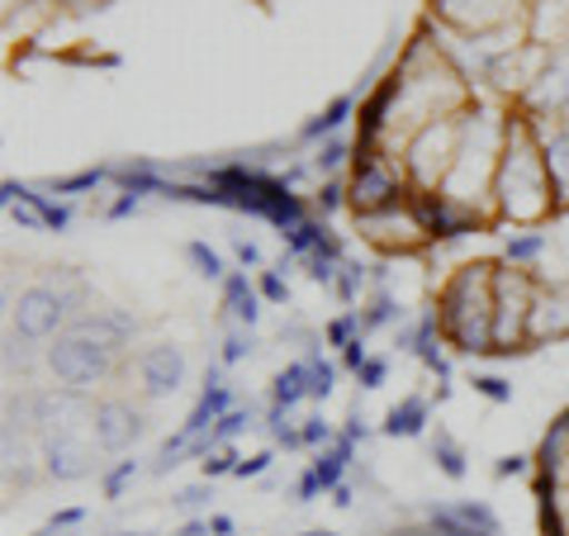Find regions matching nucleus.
Instances as JSON below:
<instances>
[{"instance_id": "nucleus-1", "label": "nucleus", "mask_w": 569, "mask_h": 536, "mask_svg": "<svg viewBox=\"0 0 569 536\" xmlns=\"http://www.w3.org/2000/svg\"><path fill=\"white\" fill-rule=\"evenodd\" d=\"M493 195H498V214L512 224H537L546 214H556V190H550V171L531 119H508Z\"/></svg>"}, {"instance_id": "nucleus-2", "label": "nucleus", "mask_w": 569, "mask_h": 536, "mask_svg": "<svg viewBox=\"0 0 569 536\" xmlns=\"http://www.w3.org/2000/svg\"><path fill=\"white\" fill-rule=\"evenodd\" d=\"M493 280H498V266L470 261V266H460L447 280V290H441L437 324L456 351H466V356L493 351Z\"/></svg>"}, {"instance_id": "nucleus-3", "label": "nucleus", "mask_w": 569, "mask_h": 536, "mask_svg": "<svg viewBox=\"0 0 569 536\" xmlns=\"http://www.w3.org/2000/svg\"><path fill=\"white\" fill-rule=\"evenodd\" d=\"M460 138H466V119H451V115L432 119L427 129L413 133L403 167H408V176H413L418 190H441L447 186V176H451L456 157H460Z\"/></svg>"}, {"instance_id": "nucleus-4", "label": "nucleus", "mask_w": 569, "mask_h": 536, "mask_svg": "<svg viewBox=\"0 0 569 536\" xmlns=\"http://www.w3.org/2000/svg\"><path fill=\"white\" fill-rule=\"evenodd\" d=\"M537 304V285L527 271H498L493 280V351H518L527 343V318Z\"/></svg>"}, {"instance_id": "nucleus-5", "label": "nucleus", "mask_w": 569, "mask_h": 536, "mask_svg": "<svg viewBox=\"0 0 569 536\" xmlns=\"http://www.w3.org/2000/svg\"><path fill=\"white\" fill-rule=\"evenodd\" d=\"M114 361V351L110 347H100L96 337H86L81 328H67L58 343L48 347V366L52 375L67 385V389H86V385H96L104 370H110Z\"/></svg>"}, {"instance_id": "nucleus-6", "label": "nucleus", "mask_w": 569, "mask_h": 536, "mask_svg": "<svg viewBox=\"0 0 569 536\" xmlns=\"http://www.w3.org/2000/svg\"><path fill=\"white\" fill-rule=\"evenodd\" d=\"M81 290H58V285H33V290L20 295L14 304V332L24 337V343H43V337L58 332L71 309H77Z\"/></svg>"}, {"instance_id": "nucleus-7", "label": "nucleus", "mask_w": 569, "mask_h": 536, "mask_svg": "<svg viewBox=\"0 0 569 536\" xmlns=\"http://www.w3.org/2000/svg\"><path fill=\"white\" fill-rule=\"evenodd\" d=\"M403 176L385 162L380 152H361L356 157V176H351V209L356 219H370V214H385L403 205Z\"/></svg>"}, {"instance_id": "nucleus-8", "label": "nucleus", "mask_w": 569, "mask_h": 536, "mask_svg": "<svg viewBox=\"0 0 569 536\" xmlns=\"http://www.w3.org/2000/svg\"><path fill=\"white\" fill-rule=\"evenodd\" d=\"M413 214H418V224L427 228V238H441V242L466 238V234H479V228H485V219H479L470 205H460V200H451V195H441V190H418L413 195Z\"/></svg>"}, {"instance_id": "nucleus-9", "label": "nucleus", "mask_w": 569, "mask_h": 536, "mask_svg": "<svg viewBox=\"0 0 569 536\" xmlns=\"http://www.w3.org/2000/svg\"><path fill=\"white\" fill-rule=\"evenodd\" d=\"M361 228H366L370 242L385 247V252H408V247H418L427 238V228L418 224L413 205H395L385 214H370V219H361Z\"/></svg>"}, {"instance_id": "nucleus-10", "label": "nucleus", "mask_w": 569, "mask_h": 536, "mask_svg": "<svg viewBox=\"0 0 569 536\" xmlns=\"http://www.w3.org/2000/svg\"><path fill=\"white\" fill-rule=\"evenodd\" d=\"M527 110L531 115L569 110V52H550V62L527 81Z\"/></svg>"}, {"instance_id": "nucleus-11", "label": "nucleus", "mask_w": 569, "mask_h": 536, "mask_svg": "<svg viewBox=\"0 0 569 536\" xmlns=\"http://www.w3.org/2000/svg\"><path fill=\"white\" fill-rule=\"evenodd\" d=\"M138 375H142V389L152 399H167L186 385V356L181 347H148L138 356Z\"/></svg>"}, {"instance_id": "nucleus-12", "label": "nucleus", "mask_w": 569, "mask_h": 536, "mask_svg": "<svg viewBox=\"0 0 569 536\" xmlns=\"http://www.w3.org/2000/svg\"><path fill=\"white\" fill-rule=\"evenodd\" d=\"M560 337H569V285L537 290L527 318V343H560Z\"/></svg>"}, {"instance_id": "nucleus-13", "label": "nucleus", "mask_w": 569, "mask_h": 536, "mask_svg": "<svg viewBox=\"0 0 569 536\" xmlns=\"http://www.w3.org/2000/svg\"><path fill=\"white\" fill-rule=\"evenodd\" d=\"M91 427H96V441L104 446V451H123V446L138 441L142 418H138V408H129L123 399H110L91 414Z\"/></svg>"}, {"instance_id": "nucleus-14", "label": "nucleus", "mask_w": 569, "mask_h": 536, "mask_svg": "<svg viewBox=\"0 0 569 536\" xmlns=\"http://www.w3.org/2000/svg\"><path fill=\"white\" fill-rule=\"evenodd\" d=\"M432 6L441 20H451L460 29H489L518 14V0H432Z\"/></svg>"}, {"instance_id": "nucleus-15", "label": "nucleus", "mask_w": 569, "mask_h": 536, "mask_svg": "<svg viewBox=\"0 0 569 536\" xmlns=\"http://www.w3.org/2000/svg\"><path fill=\"white\" fill-rule=\"evenodd\" d=\"M541 157L550 171V190H556V209H569V123L541 138Z\"/></svg>"}, {"instance_id": "nucleus-16", "label": "nucleus", "mask_w": 569, "mask_h": 536, "mask_svg": "<svg viewBox=\"0 0 569 536\" xmlns=\"http://www.w3.org/2000/svg\"><path fill=\"white\" fill-rule=\"evenodd\" d=\"M223 309H228V318H233L238 328H252L261 318V290H252L247 271H233L223 280Z\"/></svg>"}, {"instance_id": "nucleus-17", "label": "nucleus", "mask_w": 569, "mask_h": 536, "mask_svg": "<svg viewBox=\"0 0 569 536\" xmlns=\"http://www.w3.org/2000/svg\"><path fill=\"white\" fill-rule=\"evenodd\" d=\"M351 456H356V446L347 441V437H337L332 441V451H323L313 460V475H318V485H323V494H332L337 485H342V475H347V466H351Z\"/></svg>"}, {"instance_id": "nucleus-18", "label": "nucleus", "mask_w": 569, "mask_h": 536, "mask_svg": "<svg viewBox=\"0 0 569 536\" xmlns=\"http://www.w3.org/2000/svg\"><path fill=\"white\" fill-rule=\"evenodd\" d=\"M299 399H309V361L284 366V370L276 375V385H271V404H280V408H295Z\"/></svg>"}, {"instance_id": "nucleus-19", "label": "nucleus", "mask_w": 569, "mask_h": 536, "mask_svg": "<svg viewBox=\"0 0 569 536\" xmlns=\"http://www.w3.org/2000/svg\"><path fill=\"white\" fill-rule=\"evenodd\" d=\"M422 423H427V399H403V404L389 408L385 433H389V437H418Z\"/></svg>"}, {"instance_id": "nucleus-20", "label": "nucleus", "mask_w": 569, "mask_h": 536, "mask_svg": "<svg viewBox=\"0 0 569 536\" xmlns=\"http://www.w3.org/2000/svg\"><path fill=\"white\" fill-rule=\"evenodd\" d=\"M351 105H356L351 96H342V100H332V105H328V110H323V115H318L313 123H305V138H309V142H313V138H332V133H337V129H342V123L351 119Z\"/></svg>"}, {"instance_id": "nucleus-21", "label": "nucleus", "mask_w": 569, "mask_h": 536, "mask_svg": "<svg viewBox=\"0 0 569 536\" xmlns=\"http://www.w3.org/2000/svg\"><path fill=\"white\" fill-rule=\"evenodd\" d=\"M309 399H328L332 395V380H337V366L328 361L323 351H309Z\"/></svg>"}, {"instance_id": "nucleus-22", "label": "nucleus", "mask_w": 569, "mask_h": 536, "mask_svg": "<svg viewBox=\"0 0 569 536\" xmlns=\"http://www.w3.org/2000/svg\"><path fill=\"white\" fill-rule=\"evenodd\" d=\"M395 318H399V299L380 290L376 299H370V309L361 314V332H370V328H385V324H395Z\"/></svg>"}, {"instance_id": "nucleus-23", "label": "nucleus", "mask_w": 569, "mask_h": 536, "mask_svg": "<svg viewBox=\"0 0 569 536\" xmlns=\"http://www.w3.org/2000/svg\"><path fill=\"white\" fill-rule=\"evenodd\" d=\"M186 257L194 261V271H200L204 280H228V271H223V261H219V252H213L209 242H190L186 247Z\"/></svg>"}, {"instance_id": "nucleus-24", "label": "nucleus", "mask_w": 569, "mask_h": 536, "mask_svg": "<svg viewBox=\"0 0 569 536\" xmlns=\"http://www.w3.org/2000/svg\"><path fill=\"white\" fill-rule=\"evenodd\" d=\"M247 427H252V414H247V408H233V414H223L219 423H213V451H219V446H228L233 441L238 433H247Z\"/></svg>"}, {"instance_id": "nucleus-25", "label": "nucleus", "mask_w": 569, "mask_h": 536, "mask_svg": "<svg viewBox=\"0 0 569 536\" xmlns=\"http://www.w3.org/2000/svg\"><path fill=\"white\" fill-rule=\"evenodd\" d=\"M432 451H437V466L447 470L451 479H460V475H466V451H460V446H456L447 433H437V446H432Z\"/></svg>"}, {"instance_id": "nucleus-26", "label": "nucleus", "mask_w": 569, "mask_h": 536, "mask_svg": "<svg viewBox=\"0 0 569 536\" xmlns=\"http://www.w3.org/2000/svg\"><path fill=\"white\" fill-rule=\"evenodd\" d=\"M541 252H546V234H518V238H508V261L512 266L537 261Z\"/></svg>"}, {"instance_id": "nucleus-27", "label": "nucleus", "mask_w": 569, "mask_h": 536, "mask_svg": "<svg viewBox=\"0 0 569 536\" xmlns=\"http://www.w3.org/2000/svg\"><path fill=\"white\" fill-rule=\"evenodd\" d=\"M356 337H366L361 332V314H342V318H332L328 324V347H351Z\"/></svg>"}, {"instance_id": "nucleus-28", "label": "nucleus", "mask_w": 569, "mask_h": 536, "mask_svg": "<svg viewBox=\"0 0 569 536\" xmlns=\"http://www.w3.org/2000/svg\"><path fill=\"white\" fill-rule=\"evenodd\" d=\"M104 176H110L104 167H91V171H77V176H62V181H52V190H58V195H81V190H96Z\"/></svg>"}, {"instance_id": "nucleus-29", "label": "nucleus", "mask_w": 569, "mask_h": 536, "mask_svg": "<svg viewBox=\"0 0 569 536\" xmlns=\"http://www.w3.org/2000/svg\"><path fill=\"white\" fill-rule=\"evenodd\" d=\"M242 356H252V328H233L223 337V366H238Z\"/></svg>"}, {"instance_id": "nucleus-30", "label": "nucleus", "mask_w": 569, "mask_h": 536, "mask_svg": "<svg viewBox=\"0 0 569 536\" xmlns=\"http://www.w3.org/2000/svg\"><path fill=\"white\" fill-rule=\"evenodd\" d=\"M238 470V451L233 446H219V451L204 456V479H219V475H233Z\"/></svg>"}, {"instance_id": "nucleus-31", "label": "nucleus", "mask_w": 569, "mask_h": 536, "mask_svg": "<svg viewBox=\"0 0 569 536\" xmlns=\"http://www.w3.org/2000/svg\"><path fill=\"white\" fill-rule=\"evenodd\" d=\"M209 498H213V489H209V485H190V489L176 494L171 504L181 508V513H200V508H209Z\"/></svg>"}, {"instance_id": "nucleus-32", "label": "nucleus", "mask_w": 569, "mask_h": 536, "mask_svg": "<svg viewBox=\"0 0 569 536\" xmlns=\"http://www.w3.org/2000/svg\"><path fill=\"white\" fill-rule=\"evenodd\" d=\"M299 437H305V446H328V441H337V433H332L328 418H305Z\"/></svg>"}, {"instance_id": "nucleus-33", "label": "nucleus", "mask_w": 569, "mask_h": 536, "mask_svg": "<svg viewBox=\"0 0 569 536\" xmlns=\"http://www.w3.org/2000/svg\"><path fill=\"white\" fill-rule=\"evenodd\" d=\"M33 205H39L43 224L52 228V234H62V228L71 224V209H67V205H52V200H43V195H33Z\"/></svg>"}, {"instance_id": "nucleus-34", "label": "nucleus", "mask_w": 569, "mask_h": 536, "mask_svg": "<svg viewBox=\"0 0 569 536\" xmlns=\"http://www.w3.org/2000/svg\"><path fill=\"white\" fill-rule=\"evenodd\" d=\"M475 389H479L485 399H493V404H508V399H512V385L498 380V375H475Z\"/></svg>"}, {"instance_id": "nucleus-35", "label": "nucleus", "mask_w": 569, "mask_h": 536, "mask_svg": "<svg viewBox=\"0 0 569 536\" xmlns=\"http://www.w3.org/2000/svg\"><path fill=\"white\" fill-rule=\"evenodd\" d=\"M133 475H138V460H119V466H114L110 475H104V494L119 498V494H123V485H129Z\"/></svg>"}, {"instance_id": "nucleus-36", "label": "nucleus", "mask_w": 569, "mask_h": 536, "mask_svg": "<svg viewBox=\"0 0 569 536\" xmlns=\"http://www.w3.org/2000/svg\"><path fill=\"white\" fill-rule=\"evenodd\" d=\"M257 290H261V299H271V304H284V299H290V285H284L280 271H261V285H257Z\"/></svg>"}, {"instance_id": "nucleus-37", "label": "nucleus", "mask_w": 569, "mask_h": 536, "mask_svg": "<svg viewBox=\"0 0 569 536\" xmlns=\"http://www.w3.org/2000/svg\"><path fill=\"white\" fill-rule=\"evenodd\" d=\"M347 157H351V148H347V142H342V138H332V142H328V148H323V152H318V171H337V167H342V162H347Z\"/></svg>"}, {"instance_id": "nucleus-38", "label": "nucleus", "mask_w": 569, "mask_h": 536, "mask_svg": "<svg viewBox=\"0 0 569 536\" xmlns=\"http://www.w3.org/2000/svg\"><path fill=\"white\" fill-rule=\"evenodd\" d=\"M385 375H389V361H385V356H370V361L361 366V375H356V380H361L366 389H380V385H385Z\"/></svg>"}, {"instance_id": "nucleus-39", "label": "nucleus", "mask_w": 569, "mask_h": 536, "mask_svg": "<svg viewBox=\"0 0 569 536\" xmlns=\"http://www.w3.org/2000/svg\"><path fill=\"white\" fill-rule=\"evenodd\" d=\"M271 460H276L271 451H257L252 460H238V470H233V475H238V479H257V475L271 470Z\"/></svg>"}, {"instance_id": "nucleus-40", "label": "nucleus", "mask_w": 569, "mask_h": 536, "mask_svg": "<svg viewBox=\"0 0 569 536\" xmlns=\"http://www.w3.org/2000/svg\"><path fill=\"white\" fill-rule=\"evenodd\" d=\"M370 361V351H366V337H356V343L351 347H342V366L347 370H356V375H361V366Z\"/></svg>"}, {"instance_id": "nucleus-41", "label": "nucleus", "mask_w": 569, "mask_h": 536, "mask_svg": "<svg viewBox=\"0 0 569 536\" xmlns=\"http://www.w3.org/2000/svg\"><path fill=\"white\" fill-rule=\"evenodd\" d=\"M342 186H337V181H328L323 190H318V214H332V209H342Z\"/></svg>"}, {"instance_id": "nucleus-42", "label": "nucleus", "mask_w": 569, "mask_h": 536, "mask_svg": "<svg viewBox=\"0 0 569 536\" xmlns=\"http://www.w3.org/2000/svg\"><path fill=\"white\" fill-rule=\"evenodd\" d=\"M138 200H142V195H133V190H123V195H119V200L110 205V219H129V214L138 209Z\"/></svg>"}, {"instance_id": "nucleus-43", "label": "nucleus", "mask_w": 569, "mask_h": 536, "mask_svg": "<svg viewBox=\"0 0 569 536\" xmlns=\"http://www.w3.org/2000/svg\"><path fill=\"white\" fill-rule=\"evenodd\" d=\"M318 494H323V485H318V475L309 470L305 479H299V489H295V498H299V504H313V498H318Z\"/></svg>"}, {"instance_id": "nucleus-44", "label": "nucleus", "mask_w": 569, "mask_h": 536, "mask_svg": "<svg viewBox=\"0 0 569 536\" xmlns=\"http://www.w3.org/2000/svg\"><path fill=\"white\" fill-rule=\"evenodd\" d=\"M233 257H238L242 266H257V261H261V247L247 242V238H238V242H233Z\"/></svg>"}, {"instance_id": "nucleus-45", "label": "nucleus", "mask_w": 569, "mask_h": 536, "mask_svg": "<svg viewBox=\"0 0 569 536\" xmlns=\"http://www.w3.org/2000/svg\"><path fill=\"white\" fill-rule=\"evenodd\" d=\"M81 517H86V508H67V513H58V517H52V523H48V532H62V527H77V523H81Z\"/></svg>"}, {"instance_id": "nucleus-46", "label": "nucleus", "mask_w": 569, "mask_h": 536, "mask_svg": "<svg viewBox=\"0 0 569 536\" xmlns=\"http://www.w3.org/2000/svg\"><path fill=\"white\" fill-rule=\"evenodd\" d=\"M209 532H213V536H233V517H228V513H213V517H209Z\"/></svg>"}, {"instance_id": "nucleus-47", "label": "nucleus", "mask_w": 569, "mask_h": 536, "mask_svg": "<svg viewBox=\"0 0 569 536\" xmlns=\"http://www.w3.org/2000/svg\"><path fill=\"white\" fill-rule=\"evenodd\" d=\"M522 470H527L522 456H503V460H498V475H522Z\"/></svg>"}, {"instance_id": "nucleus-48", "label": "nucleus", "mask_w": 569, "mask_h": 536, "mask_svg": "<svg viewBox=\"0 0 569 536\" xmlns=\"http://www.w3.org/2000/svg\"><path fill=\"white\" fill-rule=\"evenodd\" d=\"M332 504H337V508H351V504H356V498H351V485H337V489H332Z\"/></svg>"}, {"instance_id": "nucleus-49", "label": "nucleus", "mask_w": 569, "mask_h": 536, "mask_svg": "<svg viewBox=\"0 0 569 536\" xmlns=\"http://www.w3.org/2000/svg\"><path fill=\"white\" fill-rule=\"evenodd\" d=\"M309 536H332V532H309Z\"/></svg>"}]
</instances>
